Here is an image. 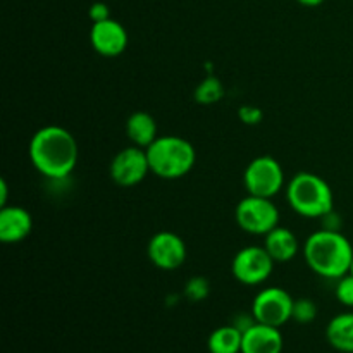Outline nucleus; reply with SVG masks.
Returning <instances> with one entry per match:
<instances>
[{"instance_id": "obj_27", "label": "nucleus", "mask_w": 353, "mask_h": 353, "mask_svg": "<svg viewBox=\"0 0 353 353\" xmlns=\"http://www.w3.org/2000/svg\"><path fill=\"white\" fill-rule=\"evenodd\" d=\"M350 272L353 274V261H352V269H350Z\"/></svg>"}, {"instance_id": "obj_26", "label": "nucleus", "mask_w": 353, "mask_h": 353, "mask_svg": "<svg viewBox=\"0 0 353 353\" xmlns=\"http://www.w3.org/2000/svg\"><path fill=\"white\" fill-rule=\"evenodd\" d=\"M296 2L302 3V6H305V7H317V6H321L324 0H296Z\"/></svg>"}, {"instance_id": "obj_2", "label": "nucleus", "mask_w": 353, "mask_h": 353, "mask_svg": "<svg viewBox=\"0 0 353 353\" xmlns=\"http://www.w3.org/2000/svg\"><path fill=\"white\" fill-rule=\"evenodd\" d=\"M303 257L314 274L324 279H340L352 269L353 247L341 231L319 230L303 245Z\"/></svg>"}, {"instance_id": "obj_16", "label": "nucleus", "mask_w": 353, "mask_h": 353, "mask_svg": "<svg viewBox=\"0 0 353 353\" xmlns=\"http://www.w3.org/2000/svg\"><path fill=\"white\" fill-rule=\"evenodd\" d=\"M326 340L336 352L353 353V312L338 314L327 323Z\"/></svg>"}, {"instance_id": "obj_19", "label": "nucleus", "mask_w": 353, "mask_h": 353, "mask_svg": "<svg viewBox=\"0 0 353 353\" xmlns=\"http://www.w3.org/2000/svg\"><path fill=\"white\" fill-rule=\"evenodd\" d=\"M317 312H319V309L312 299H296L293 302L292 321L299 324H310L316 321Z\"/></svg>"}, {"instance_id": "obj_20", "label": "nucleus", "mask_w": 353, "mask_h": 353, "mask_svg": "<svg viewBox=\"0 0 353 353\" xmlns=\"http://www.w3.org/2000/svg\"><path fill=\"white\" fill-rule=\"evenodd\" d=\"M209 292L210 285L205 278H192L185 286V296L190 302H202L209 296Z\"/></svg>"}, {"instance_id": "obj_6", "label": "nucleus", "mask_w": 353, "mask_h": 353, "mask_svg": "<svg viewBox=\"0 0 353 353\" xmlns=\"http://www.w3.org/2000/svg\"><path fill=\"white\" fill-rule=\"evenodd\" d=\"M243 185L248 195L272 199L285 188V171L271 155H259L248 162L243 172Z\"/></svg>"}, {"instance_id": "obj_7", "label": "nucleus", "mask_w": 353, "mask_h": 353, "mask_svg": "<svg viewBox=\"0 0 353 353\" xmlns=\"http://www.w3.org/2000/svg\"><path fill=\"white\" fill-rule=\"evenodd\" d=\"M274 265L276 262L268 254L264 245L262 247L252 245L236 252L231 262V272H233V278L241 285L259 286L271 278Z\"/></svg>"}, {"instance_id": "obj_13", "label": "nucleus", "mask_w": 353, "mask_h": 353, "mask_svg": "<svg viewBox=\"0 0 353 353\" xmlns=\"http://www.w3.org/2000/svg\"><path fill=\"white\" fill-rule=\"evenodd\" d=\"M285 340L279 327L255 323L243 333L241 353H283Z\"/></svg>"}, {"instance_id": "obj_23", "label": "nucleus", "mask_w": 353, "mask_h": 353, "mask_svg": "<svg viewBox=\"0 0 353 353\" xmlns=\"http://www.w3.org/2000/svg\"><path fill=\"white\" fill-rule=\"evenodd\" d=\"M90 19H92V23H100V21H105L110 17V9L107 3L103 2H95L92 3V7H90Z\"/></svg>"}, {"instance_id": "obj_11", "label": "nucleus", "mask_w": 353, "mask_h": 353, "mask_svg": "<svg viewBox=\"0 0 353 353\" xmlns=\"http://www.w3.org/2000/svg\"><path fill=\"white\" fill-rule=\"evenodd\" d=\"M128 31L119 21L109 19L93 23L90 30V43L92 48L102 57H119L128 48Z\"/></svg>"}, {"instance_id": "obj_17", "label": "nucleus", "mask_w": 353, "mask_h": 353, "mask_svg": "<svg viewBox=\"0 0 353 353\" xmlns=\"http://www.w3.org/2000/svg\"><path fill=\"white\" fill-rule=\"evenodd\" d=\"M243 333L234 324H226L209 334L207 348L209 353H241Z\"/></svg>"}, {"instance_id": "obj_4", "label": "nucleus", "mask_w": 353, "mask_h": 353, "mask_svg": "<svg viewBox=\"0 0 353 353\" xmlns=\"http://www.w3.org/2000/svg\"><path fill=\"white\" fill-rule=\"evenodd\" d=\"M150 171L161 179H179L188 174L196 162L195 147L176 134L159 137L147 148Z\"/></svg>"}, {"instance_id": "obj_14", "label": "nucleus", "mask_w": 353, "mask_h": 353, "mask_svg": "<svg viewBox=\"0 0 353 353\" xmlns=\"http://www.w3.org/2000/svg\"><path fill=\"white\" fill-rule=\"evenodd\" d=\"M264 248L276 264H286L299 255L300 243L292 230L285 226H276L264 236Z\"/></svg>"}, {"instance_id": "obj_5", "label": "nucleus", "mask_w": 353, "mask_h": 353, "mask_svg": "<svg viewBox=\"0 0 353 353\" xmlns=\"http://www.w3.org/2000/svg\"><path fill=\"white\" fill-rule=\"evenodd\" d=\"M234 219L245 233L265 236L269 231L279 226V209L272 199L247 195L234 209Z\"/></svg>"}, {"instance_id": "obj_22", "label": "nucleus", "mask_w": 353, "mask_h": 353, "mask_svg": "<svg viewBox=\"0 0 353 353\" xmlns=\"http://www.w3.org/2000/svg\"><path fill=\"white\" fill-rule=\"evenodd\" d=\"M238 117H240V121L243 124L255 126V124L261 123L264 114H262V110L255 105H241L240 110H238Z\"/></svg>"}, {"instance_id": "obj_12", "label": "nucleus", "mask_w": 353, "mask_h": 353, "mask_svg": "<svg viewBox=\"0 0 353 353\" xmlns=\"http://www.w3.org/2000/svg\"><path fill=\"white\" fill-rule=\"evenodd\" d=\"M33 230V217L24 207H0V240L3 243H19Z\"/></svg>"}, {"instance_id": "obj_21", "label": "nucleus", "mask_w": 353, "mask_h": 353, "mask_svg": "<svg viewBox=\"0 0 353 353\" xmlns=\"http://www.w3.org/2000/svg\"><path fill=\"white\" fill-rule=\"evenodd\" d=\"M334 295H336V300L343 307H348V309H353V274L348 272V274L341 276L340 279H336V288H334Z\"/></svg>"}, {"instance_id": "obj_8", "label": "nucleus", "mask_w": 353, "mask_h": 353, "mask_svg": "<svg viewBox=\"0 0 353 353\" xmlns=\"http://www.w3.org/2000/svg\"><path fill=\"white\" fill-rule=\"evenodd\" d=\"M293 302L295 299L285 288L269 286L255 295L250 312L257 323L281 327L292 321Z\"/></svg>"}, {"instance_id": "obj_10", "label": "nucleus", "mask_w": 353, "mask_h": 353, "mask_svg": "<svg viewBox=\"0 0 353 353\" xmlns=\"http://www.w3.org/2000/svg\"><path fill=\"white\" fill-rule=\"evenodd\" d=\"M148 261L162 271H176L186 261V245L179 234L172 231H159L147 245Z\"/></svg>"}, {"instance_id": "obj_9", "label": "nucleus", "mask_w": 353, "mask_h": 353, "mask_svg": "<svg viewBox=\"0 0 353 353\" xmlns=\"http://www.w3.org/2000/svg\"><path fill=\"white\" fill-rule=\"evenodd\" d=\"M148 172L152 171L147 148L137 147V145H131V147L117 152L109 165L110 179L123 188H130V186L141 183L147 178Z\"/></svg>"}, {"instance_id": "obj_24", "label": "nucleus", "mask_w": 353, "mask_h": 353, "mask_svg": "<svg viewBox=\"0 0 353 353\" xmlns=\"http://www.w3.org/2000/svg\"><path fill=\"white\" fill-rule=\"evenodd\" d=\"M323 223H324V230H331V231H340V226H341V221H340V216H338L334 210H331L330 214H326V216L323 217Z\"/></svg>"}, {"instance_id": "obj_18", "label": "nucleus", "mask_w": 353, "mask_h": 353, "mask_svg": "<svg viewBox=\"0 0 353 353\" xmlns=\"http://www.w3.org/2000/svg\"><path fill=\"white\" fill-rule=\"evenodd\" d=\"M195 100L202 105H212V103L219 102L224 97V86L221 83V79H217L216 76L207 74V78H203L199 83V86L195 88L193 93Z\"/></svg>"}, {"instance_id": "obj_1", "label": "nucleus", "mask_w": 353, "mask_h": 353, "mask_svg": "<svg viewBox=\"0 0 353 353\" xmlns=\"http://www.w3.org/2000/svg\"><path fill=\"white\" fill-rule=\"evenodd\" d=\"M28 155L41 176L48 179H64L78 164V141L65 128L48 124L34 131Z\"/></svg>"}, {"instance_id": "obj_3", "label": "nucleus", "mask_w": 353, "mask_h": 353, "mask_svg": "<svg viewBox=\"0 0 353 353\" xmlns=\"http://www.w3.org/2000/svg\"><path fill=\"white\" fill-rule=\"evenodd\" d=\"M286 200L299 216L307 219H323L334 210L330 183L314 172H296L286 185Z\"/></svg>"}, {"instance_id": "obj_15", "label": "nucleus", "mask_w": 353, "mask_h": 353, "mask_svg": "<svg viewBox=\"0 0 353 353\" xmlns=\"http://www.w3.org/2000/svg\"><path fill=\"white\" fill-rule=\"evenodd\" d=\"M126 137L133 145L141 148H148L159 138L157 123L154 116L145 110H137L126 121Z\"/></svg>"}, {"instance_id": "obj_25", "label": "nucleus", "mask_w": 353, "mask_h": 353, "mask_svg": "<svg viewBox=\"0 0 353 353\" xmlns=\"http://www.w3.org/2000/svg\"><path fill=\"white\" fill-rule=\"evenodd\" d=\"M7 195H9V186H7L6 179H0V207L9 205L7 203Z\"/></svg>"}]
</instances>
